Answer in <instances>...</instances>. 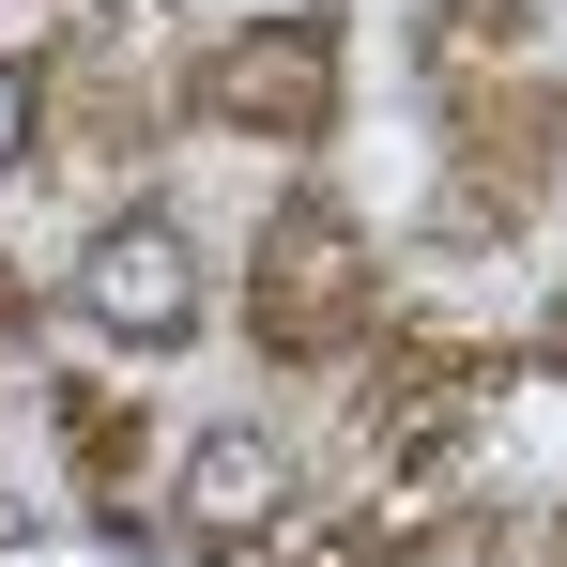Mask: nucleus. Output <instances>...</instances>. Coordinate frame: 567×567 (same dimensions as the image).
Masks as SVG:
<instances>
[{"instance_id": "obj_1", "label": "nucleus", "mask_w": 567, "mask_h": 567, "mask_svg": "<svg viewBox=\"0 0 567 567\" xmlns=\"http://www.w3.org/2000/svg\"><path fill=\"white\" fill-rule=\"evenodd\" d=\"M78 291H93V322H123V338H169L199 307V261H185V230H107Z\"/></svg>"}, {"instance_id": "obj_2", "label": "nucleus", "mask_w": 567, "mask_h": 567, "mask_svg": "<svg viewBox=\"0 0 567 567\" xmlns=\"http://www.w3.org/2000/svg\"><path fill=\"white\" fill-rule=\"evenodd\" d=\"M215 93L261 107L277 138H307V123H322V93H338V62H322V31H246V47L215 62Z\"/></svg>"}, {"instance_id": "obj_3", "label": "nucleus", "mask_w": 567, "mask_h": 567, "mask_svg": "<svg viewBox=\"0 0 567 567\" xmlns=\"http://www.w3.org/2000/svg\"><path fill=\"white\" fill-rule=\"evenodd\" d=\"M277 506V445H199V522L230 537V522H261Z\"/></svg>"}, {"instance_id": "obj_4", "label": "nucleus", "mask_w": 567, "mask_h": 567, "mask_svg": "<svg viewBox=\"0 0 567 567\" xmlns=\"http://www.w3.org/2000/svg\"><path fill=\"white\" fill-rule=\"evenodd\" d=\"M16 107H31V93H16V78H0V138H16Z\"/></svg>"}]
</instances>
